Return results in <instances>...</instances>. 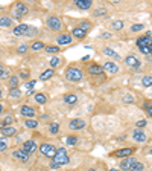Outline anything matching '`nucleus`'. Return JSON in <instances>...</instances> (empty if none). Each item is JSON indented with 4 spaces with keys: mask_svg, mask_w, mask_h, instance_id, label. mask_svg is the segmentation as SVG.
I'll use <instances>...</instances> for the list:
<instances>
[{
    "mask_svg": "<svg viewBox=\"0 0 152 171\" xmlns=\"http://www.w3.org/2000/svg\"><path fill=\"white\" fill-rule=\"evenodd\" d=\"M82 70L81 69H78L75 66H72V67H69L67 70H66V80L67 81H70V83H79L81 80H82Z\"/></svg>",
    "mask_w": 152,
    "mask_h": 171,
    "instance_id": "obj_1",
    "label": "nucleus"
},
{
    "mask_svg": "<svg viewBox=\"0 0 152 171\" xmlns=\"http://www.w3.org/2000/svg\"><path fill=\"white\" fill-rule=\"evenodd\" d=\"M53 162H56L58 165H66V164H69L67 150H66V148H58V150H56V154L53 156Z\"/></svg>",
    "mask_w": 152,
    "mask_h": 171,
    "instance_id": "obj_2",
    "label": "nucleus"
},
{
    "mask_svg": "<svg viewBox=\"0 0 152 171\" xmlns=\"http://www.w3.org/2000/svg\"><path fill=\"white\" fill-rule=\"evenodd\" d=\"M38 148H40V153L44 154V156H47V157H52V159H53V156L56 154V148H55L52 144H41Z\"/></svg>",
    "mask_w": 152,
    "mask_h": 171,
    "instance_id": "obj_3",
    "label": "nucleus"
},
{
    "mask_svg": "<svg viewBox=\"0 0 152 171\" xmlns=\"http://www.w3.org/2000/svg\"><path fill=\"white\" fill-rule=\"evenodd\" d=\"M46 25H47V28H49L50 31H59V29L63 28V23H61V20H59L56 15L49 17L47 22H46Z\"/></svg>",
    "mask_w": 152,
    "mask_h": 171,
    "instance_id": "obj_4",
    "label": "nucleus"
},
{
    "mask_svg": "<svg viewBox=\"0 0 152 171\" xmlns=\"http://www.w3.org/2000/svg\"><path fill=\"white\" fill-rule=\"evenodd\" d=\"M21 150H23L25 153H28V154H32V153H35L38 150V145L35 141H26V142L23 144Z\"/></svg>",
    "mask_w": 152,
    "mask_h": 171,
    "instance_id": "obj_5",
    "label": "nucleus"
},
{
    "mask_svg": "<svg viewBox=\"0 0 152 171\" xmlns=\"http://www.w3.org/2000/svg\"><path fill=\"white\" fill-rule=\"evenodd\" d=\"M151 44H152V35L149 32L146 35L137 38V47H149Z\"/></svg>",
    "mask_w": 152,
    "mask_h": 171,
    "instance_id": "obj_6",
    "label": "nucleus"
},
{
    "mask_svg": "<svg viewBox=\"0 0 152 171\" xmlns=\"http://www.w3.org/2000/svg\"><path fill=\"white\" fill-rule=\"evenodd\" d=\"M72 42H73V38L70 34H59L56 37V43L59 46H69V44H72Z\"/></svg>",
    "mask_w": 152,
    "mask_h": 171,
    "instance_id": "obj_7",
    "label": "nucleus"
},
{
    "mask_svg": "<svg viewBox=\"0 0 152 171\" xmlns=\"http://www.w3.org/2000/svg\"><path fill=\"white\" fill-rule=\"evenodd\" d=\"M132 153H134V148L128 147V148H120V150L114 151V153H111V156H116V157H129Z\"/></svg>",
    "mask_w": 152,
    "mask_h": 171,
    "instance_id": "obj_8",
    "label": "nucleus"
},
{
    "mask_svg": "<svg viewBox=\"0 0 152 171\" xmlns=\"http://www.w3.org/2000/svg\"><path fill=\"white\" fill-rule=\"evenodd\" d=\"M20 113H21L26 119H32V118L35 116V109L31 107V105H23V107L20 109Z\"/></svg>",
    "mask_w": 152,
    "mask_h": 171,
    "instance_id": "obj_9",
    "label": "nucleus"
},
{
    "mask_svg": "<svg viewBox=\"0 0 152 171\" xmlns=\"http://www.w3.org/2000/svg\"><path fill=\"white\" fill-rule=\"evenodd\" d=\"M12 14H15V15H18V17H23L25 14H28V6L23 3V2H20V3H17L15 6H14V12Z\"/></svg>",
    "mask_w": 152,
    "mask_h": 171,
    "instance_id": "obj_10",
    "label": "nucleus"
},
{
    "mask_svg": "<svg viewBox=\"0 0 152 171\" xmlns=\"http://www.w3.org/2000/svg\"><path fill=\"white\" fill-rule=\"evenodd\" d=\"M102 74H104V67H101L99 64H90L88 66V75L97 77V75H102Z\"/></svg>",
    "mask_w": 152,
    "mask_h": 171,
    "instance_id": "obj_11",
    "label": "nucleus"
},
{
    "mask_svg": "<svg viewBox=\"0 0 152 171\" xmlns=\"http://www.w3.org/2000/svg\"><path fill=\"white\" fill-rule=\"evenodd\" d=\"M12 157H14V159H18V161H21V162H28V161H29V154L25 153L23 150H15V151H12Z\"/></svg>",
    "mask_w": 152,
    "mask_h": 171,
    "instance_id": "obj_12",
    "label": "nucleus"
},
{
    "mask_svg": "<svg viewBox=\"0 0 152 171\" xmlns=\"http://www.w3.org/2000/svg\"><path fill=\"white\" fill-rule=\"evenodd\" d=\"M17 133V128L12 127V125H6V127H3L0 130V134L3 136V137H11V136H14Z\"/></svg>",
    "mask_w": 152,
    "mask_h": 171,
    "instance_id": "obj_13",
    "label": "nucleus"
},
{
    "mask_svg": "<svg viewBox=\"0 0 152 171\" xmlns=\"http://www.w3.org/2000/svg\"><path fill=\"white\" fill-rule=\"evenodd\" d=\"M125 63H126L129 67H134V69H139V67H140V61H139L134 55H128V57L125 58Z\"/></svg>",
    "mask_w": 152,
    "mask_h": 171,
    "instance_id": "obj_14",
    "label": "nucleus"
},
{
    "mask_svg": "<svg viewBox=\"0 0 152 171\" xmlns=\"http://www.w3.org/2000/svg\"><path fill=\"white\" fill-rule=\"evenodd\" d=\"M104 70L113 75V74H116V72L119 70V67H117V64L113 63V61H105V63H104Z\"/></svg>",
    "mask_w": 152,
    "mask_h": 171,
    "instance_id": "obj_15",
    "label": "nucleus"
},
{
    "mask_svg": "<svg viewBox=\"0 0 152 171\" xmlns=\"http://www.w3.org/2000/svg\"><path fill=\"white\" fill-rule=\"evenodd\" d=\"M84 127H85V121L84 119H73L69 124L70 130H81V128H84Z\"/></svg>",
    "mask_w": 152,
    "mask_h": 171,
    "instance_id": "obj_16",
    "label": "nucleus"
},
{
    "mask_svg": "<svg viewBox=\"0 0 152 171\" xmlns=\"http://www.w3.org/2000/svg\"><path fill=\"white\" fill-rule=\"evenodd\" d=\"M93 5L91 0H75V6L79 9H90Z\"/></svg>",
    "mask_w": 152,
    "mask_h": 171,
    "instance_id": "obj_17",
    "label": "nucleus"
},
{
    "mask_svg": "<svg viewBox=\"0 0 152 171\" xmlns=\"http://www.w3.org/2000/svg\"><path fill=\"white\" fill-rule=\"evenodd\" d=\"M135 159L134 157H123V161H120V170L123 171H129V167H131V164L134 162Z\"/></svg>",
    "mask_w": 152,
    "mask_h": 171,
    "instance_id": "obj_18",
    "label": "nucleus"
},
{
    "mask_svg": "<svg viewBox=\"0 0 152 171\" xmlns=\"http://www.w3.org/2000/svg\"><path fill=\"white\" fill-rule=\"evenodd\" d=\"M64 102L69 104V105H75L78 102V96L73 93H67V95H64Z\"/></svg>",
    "mask_w": 152,
    "mask_h": 171,
    "instance_id": "obj_19",
    "label": "nucleus"
},
{
    "mask_svg": "<svg viewBox=\"0 0 152 171\" xmlns=\"http://www.w3.org/2000/svg\"><path fill=\"white\" fill-rule=\"evenodd\" d=\"M53 75H55V70H53V69H47V70H44V72L40 75V80H41V81H47V80H50Z\"/></svg>",
    "mask_w": 152,
    "mask_h": 171,
    "instance_id": "obj_20",
    "label": "nucleus"
},
{
    "mask_svg": "<svg viewBox=\"0 0 152 171\" xmlns=\"http://www.w3.org/2000/svg\"><path fill=\"white\" fill-rule=\"evenodd\" d=\"M132 137H134V141H137V142H145V141L148 139L146 134H145L143 131H140V130H135L134 134H132Z\"/></svg>",
    "mask_w": 152,
    "mask_h": 171,
    "instance_id": "obj_21",
    "label": "nucleus"
},
{
    "mask_svg": "<svg viewBox=\"0 0 152 171\" xmlns=\"http://www.w3.org/2000/svg\"><path fill=\"white\" fill-rule=\"evenodd\" d=\"M85 35H87V32L82 31V29H79V28H73V31H72V37H75V38H78V40L84 38Z\"/></svg>",
    "mask_w": 152,
    "mask_h": 171,
    "instance_id": "obj_22",
    "label": "nucleus"
},
{
    "mask_svg": "<svg viewBox=\"0 0 152 171\" xmlns=\"http://www.w3.org/2000/svg\"><path fill=\"white\" fill-rule=\"evenodd\" d=\"M34 99H35L37 104H41V105L47 102V96H46L44 93H35V95H34Z\"/></svg>",
    "mask_w": 152,
    "mask_h": 171,
    "instance_id": "obj_23",
    "label": "nucleus"
},
{
    "mask_svg": "<svg viewBox=\"0 0 152 171\" xmlns=\"http://www.w3.org/2000/svg\"><path fill=\"white\" fill-rule=\"evenodd\" d=\"M143 168H145V165L135 159V161L131 164V167H129V171H143Z\"/></svg>",
    "mask_w": 152,
    "mask_h": 171,
    "instance_id": "obj_24",
    "label": "nucleus"
},
{
    "mask_svg": "<svg viewBox=\"0 0 152 171\" xmlns=\"http://www.w3.org/2000/svg\"><path fill=\"white\" fill-rule=\"evenodd\" d=\"M91 26H93V25H91V22L82 20V22H81L76 28H79V29H82V31H85V32H87V31H90V29H91Z\"/></svg>",
    "mask_w": 152,
    "mask_h": 171,
    "instance_id": "obj_25",
    "label": "nucleus"
},
{
    "mask_svg": "<svg viewBox=\"0 0 152 171\" xmlns=\"http://www.w3.org/2000/svg\"><path fill=\"white\" fill-rule=\"evenodd\" d=\"M12 25H14V22H12L11 17H2V18H0V26L9 28V26H12Z\"/></svg>",
    "mask_w": 152,
    "mask_h": 171,
    "instance_id": "obj_26",
    "label": "nucleus"
},
{
    "mask_svg": "<svg viewBox=\"0 0 152 171\" xmlns=\"http://www.w3.org/2000/svg\"><path fill=\"white\" fill-rule=\"evenodd\" d=\"M8 86H9V89H17V86H18V77L12 75L9 78V81H8Z\"/></svg>",
    "mask_w": 152,
    "mask_h": 171,
    "instance_id": "obj_27",
    "label": "nucleus"
},
{
    "mask_svg": "<svg viewBox=\"0 0 152 171\" xmlns=\"http://www.w3.org/2000/svg\"><path fill=\"white\" fill-rule=\"evenodd\" d=\"M61 63H63V60H61V58H58V57H52V58H50V61H49V64H50V69H53V67H58Z\"/></svg>",
    "mask_w": 152,
    "mask_h": 171,
    "instance_id": "obj_28",
    "label": "nucleus"
},
{
    "mask_svg": "<svg viewBox=\"0 0 152 171\" xmlns=\"http://www.w3.org/2000/svg\"><path fill=\"white\" fill-rule=\"evenodd\" d=\"M142 84L143 87H152V75H145L142 78Z\"/></svg>",
    "mask_w": 152,
    "mask_h": 171,
    "instance_id": "obj_29",
    "label": "nucleus"
},
{
    "mask_svg": "<svg viewBox=\"0 0 152 171\" xmlns=\"http://www.w3.org/2000/svg\"><path fill=\"white\" fill-rule=\"evenodd\" d=\"M20 96H21V92L18 89H11L9 90V98L11 99H18Z\"/></svg>",
    "mask_w": 152,
    "mask_h": 171,
    "instance_id": "obj_30",
    "label": "nucleus"
},
{
    "mask_svg": "<svg viewBox=\"0 0 152 171\" xmlns=\"http://www.w3.org/2000/svg\"><path fill=\"white\" fill-rule=\"evenodd\" d=\"M38 121H35V119H26L25 121V127L26 128H37L38 127Z\"/></svg>",
    "mask_w": 152,
    "mask_h": 171,
    "instance_id": "obj_31",
    "label": "nucleus"
},
{
    "mask_svg": "<svg viewBox=\"0 0 152 171\" xmlns=\"http://www.w3.org/2000/svg\"><path fill=\"white\" fill-rule=\"evenodd\" d=\"M31 49L32 50H43V49H46V46L43 42H34L31 44Z\"/></svg>",
    "mask_w": 152,
    "mask_h": 171,
    "instance_id": "obj_32",
    "label": "nucleus"
},
{
    "mask_svg": "<svg viewBox=\"0 0 152 171\" xmlns=\"http://www.w3.org/2000/svg\"><path fill=\"white\" fill-rule=\"evenodd\" d=\"M123 26H125V23H123L122 20H116V22H113V23H111V28H113V31H120Z\"/></svg>",
    "mask_w": 152,
    "mask_h": 171,
    "instance_id": "obj_33",
    "label": "nucleus"
},
{
    "mask_svg": "<svg viewBox=\"0 0 152 171\" xmlns=\"http://www.w3.org/2000/svg\"><path fill=\"white\" fill-rule=\"evenodd\" d=\"M37 34H38V29H37V28H34V26H29V29H28V32H26L25 35H26L28 38H32V37H35Z\"/></svg>",
    "mask_w": 152,
    "mask_h": 171,
    "instance_id": "obj_34",
    "label": "nucleus"
},
{
    "mask_svg": "<svg viewBox=\"0 0 152 171\" xmlns=\"http://www.w3.org/2000/svg\"><path fill=\"white\" fill-rule=\"evenodd\" d=\"M104 54H105L107 57H113V58H116V60H119V55L114 52L111 47H105V49H104Z\"/></svg>",
    "mask_w": 152,
    "mask_h": 171,
    "instance_id": "obj_35",
    "label": "nucleus"
},
{
    "mask_svg": "<svg viewBox=\"0 0 152 171\" xmlns=\"http://www.w3.org/2000/svg\"><path fill=\"white\" fill-rule=\"evenodd\" d=\"M58 130H59V124H58V122H52V124L49 125V131H50L52 134L58 133Z\"/></svg>",
    "mask_w": 152,
    "mask_h": 171,
    "instance_id": "obj_36",
    "label": "nucleus"
},
{
    "mask_svg": "<svg viewBox=\"0 0 152 171\" xmlns=\"http://www.w3.org/2000/svg\"><path fill=\"white\" fill-rule=\"evenodd\" d=\"M46 52H47V54H58V52H59V47H58V46H46Z\"/></svg>",
    "mask_w": 152,
    "mask_h": 171,
    "instance_id": "obj_37",
    "label": "nucleus"
},
{
    "mask_svg": "<svg viewBox=\"0 0 152 171\" xmlns=\"http://www.w3.org/2000/svg\"><path fill=\"white\" fill-rule=\"evenodd\" d=\"M105 14H107V9H105V8H99V9H96V11L93 12L94 17H101V15H105Z\"/></svg>",
    "mask_w": 152,
    "mask_h": 171,
    "instance_id": "obj_38",
    "label": "nucleus"
},
{
    "mask_svg": "<svg viewBox=\"0 0 152 171\" xmlns=\"http://www.w3.org/2000/svg\"><path fill=\"white\" fill-rule=\"evenodd\" d=\"M28 49H29V46H28V44H20V46L17 47V52H18V54H26V52H28Z\"/></svg>",
    "mask_w": 152,
    "mask_h": 171,
    "instance_id": "obj_39",
    "label": "nucleus"
},
{
    "mask_svg": "<svg viewBox=\"0 0 152 171\" xmlns=\"http://www.w3.org/2000/svg\"><path fill=\"white\" fill-rule=\"evenodd\" d=\"M122 101H123L125 104H132V102H134V96H132V95H125Z\"/></svg>",
    "mask_w": 152,
    "mask_h": 171,
    "instance_id": "obj_40",
    "label": "nucleus"
},
{
    "mask_svg": "<svg viewBox=\"0 0 152 171\" xmlns=\"http://www.w3.org/2000/svg\"><path fill=\"white\" fill-rule=\"evenodd\" d=\"M66 142H67V145H76L78 137H76V136H69V137L66 139Z\"/></svg>",
    "mask_w": 152,
    "mask_h": 171,
    "instance_id": "obj_41",
    "label": "nucleus"
},
{
    "mask_svg": "<svg viewBox=\"0 0 152 171\" xmlns=\"http://www.w3.org/2000/svg\"><path fill=\"white\" fill-rule=\"evenodd\" d=\"M143 28H145V26L139 23V25H132V26H131V31H132V32H140V31H143Z\"/></svg>",
    "mask_w": 152,
    "mask_h": 171,
    "instance_id": "obj_42",
    "label": "nucleus"
},
{
    "mask_svg": "<svg viewBox=\"0 0 152 171\" xmlns=\"http://www.w3.org/2000/svg\"><path fill=\"white\" fill-rule=\"evenodd\" d=\"M145 109H146L148 116H149V118H152V102H146V104H145Z\"/></svg>",
    "mask_w": 152,
    "mask_h": 171,
    "instance_id": "obj_43",
    "label": "nucleus"
},
{
    "mask_svg": "<svg viewBox=\"0 0 152 171\" xmlns=\"http://www.w3.org/2000/svg\"><path fill=\"white\" fill-rule=\"evenodd\" d=\"M29 70H26V69H23V70H20V78H23V80H28L29 78Z\"/></svg>",
    "mask_w": 152,
    "mask_h": 171,
    "instance_id": "obj_44",
    "label": "nucleus"
},
{
    "mask_svg": "<svg viewBox=\"0 0 152 171\" xmlns=\"http://www.w3.org/2000/svg\"><path fill=\"white\" fill-rule=\"evenodd\" d=\"M6 77H8V70L0 64V80H3V78H6Z\"/></svg>",
    "mask_w": 152,
    "mask_h": 171,
    "instance_id": "obj_45",
    "label": "nucleus"
},
{
    "mask_svg": "<svg viewBox=\"0 0 152 171\" xmlns=\"http://www.w3.org/2000/svg\"><path fill=\"white\" fill-rule=\"evenodd\" d=\"M12 34H14L15 37H20V35H23V32H21V29H20V26H15V28L12 29Z\"/></svg>",
    "mask_w": 152,
    "mask_h": 171,
    "instance_id": "obj_46",
    "label": "nucleus"
},
{
    "mask_svg": "<svg viewBox=\"0 0 152 171\" xmlns=\"http://www.w3.org/2000/svg\"><path fill=\"white\" fill-rule=\"evenodd\" d=\"M3 122H5V125H11V124L14 122V118H12V116H6V118L3 119Z\"/></svg>",
    "mask_w": 152,
    "mask_h": 171,
    "instance_id": "obj_47",
    "label": "nucleus"
},
{
    "mask_svg": "<svg viewBox=\"0 0 152 171\" xmlns=\"http://www.w3.org/2000/svg\"><path fill=\"white\" fill-rule=\"evenodd\" d=\"M6 150H8V144L3 139H0V151H6Z\"/></svg>",
    "mask_w": 152,
    "mask_h": 171,
    "instance_id": "obj_48",
    "label": "nucleus"
},
{
    "mask_svg": "<svg viewBox=\"0 0 152 171\" xmlns=\"http://www.w3.org/2000/svg\"><path fill=\"white\" fill-rule=\"evenodd\" d=\"M146 124H148V122H146L145 119H140V121H137L135 125H137V128H143V127H146Z\"/></svg>",
    "mask_w": 152,
    "mask_h": 171,
    "instance_id": "obj_49",
    "label": "nucleus"
},
{
    "mask_svg": "<svg viewBox=\"0 0 152 171\" xmlns=\"http://www.w3.org/2000/svg\"><path fill=\"white\" fill-rule=\"evenodd\" d=\"M101 38H105V40H110V38H113V35H111L110 32H102V34H101Z\"/></svg>",
    "mask_w": 152,
    "mask_h": 171,
    "instance_id": "obj_50",
    "label": "nucleus"
},
{
    "mask_svg": "<svg viewBox=\"0 0 152 171\" xmlns=\"http://www.w3.org/2000/svg\"><path fill=\"white\" fill-rule=\"evenodd\" d=\"M34 86H35V81H29V83L26 81V84H25V87H26L28 90H32V89H34Z\"/></svg>",
    "mask_w": 152,
    "mask_h": 171,
    "instance_id": "obj_51",
    "label": "nucleus"
},
{
    "mask_svg": "<svg viewBox=\"0 0 152 171\" xmlns=\"http://www.w3.org/2000/svg\"><path fill=\"white\" fill-rule=\"evenodd\" d=\"M49 167H50V168H52V170H56V168H59V167H61V165H58V164H56V162H53V161H52V162H50V164H49Z\"/></svg>",
    "mask_w": 152,
    "mask_h": 171,
    "instance_id": "obj_52",
    "label": "nucleus"
},
{
    "mask_svg": "<svg viewBox=\"0 0 152 171\" xmlns=\"http://www.w3.org/2000/svg\"><path fill=\"white\" fill-rule=\"evenodd\" d=\"M139 49H140V52H142V54H145V55H148V54H149V47H139Z\"/></svg>",
    "mask_w": 152,
    "mask_h": 171,
    "instance_id": "obj_53",
    "label": "nucleus"
},
{
    "mask_svg": "<svg viewBox=\"0 0 152 171\" xmlns=\"http://www.w3.org/2000/svg\"><path fill=\"white\" fill-rule=\"evenodd\" d=\"M149 54H151V55H152V44H151V46H149Z\"/></svg>",
    "mask_w": 152,
    "mask_h": 171,
    "instance_id": "obj_54",
    "label": "nucleus"
},
{
    "mask_svg": "<svg viewBox=\"0 0 152 171\" xmlns=\"http://www.w3.org/2000/svg\"><path fill=\"white\" fill-rule=\"evenodd\" d=\"M2 112H3V105L0 104V113H2Z\"/></svg>",
    "mask_w": 152,
    "mask_h": 171,
    "instance_id": "obj_55",
    "label": "nucleus"
},
{
    "mask_svg": "<svg viewBox=\"0 0 152 171\" xmlns=\"http://www.w3.org/2000/svg\"><path fill=\"white\" fill-rule=\"evenodd\" d=\"M0 99H2V89H0Z\"/></svg>",
    "mask_w": 152,
    "mask_h": 171,
    "instance_id": "obj_56",
    "label": "nucleus"
},
{
    "mask_svg": "<svg viewBox=\"0 0 152 171\" xmlns=\"http://www.w3.org/2000/svg\"><path fill=\"white\" fill-rule=\"evenodd\" d=\"M88 171H97V170H94V168H91V170H88Z\"/></svg>",
    "mask_w": 152,
    "mask_h": 171,
    "instance_id": "obj_57",
    "label": "nucleus"
},
{
    "mask_svg": "<svg viewBox=\"0 0 152 171\" xmlns=\"http://www.w3.org/2000/svg\"><path fill=\"white\" fill-rule=\"evenodd\" d=\"M149 154H152V148H151V150H149Z\"/></svg>",
    "mask_w": 152,
    "mask_h": 171,
    "instance_id": "obj_58",
    "label": "nucleus"
},
{
    "mask_svg": "<svg viewBox=\"0 0 152 171\" xmlns=\"http://www.w3.org/2000/svg\"><path fill=\"white\" fill-rule=\"evenodd\" d=\"M110 171H119V170H110Z\"/></svg>",
    "mask_w": 152,
    "mask_h": 171,
    "instance_id": "obj_59",
    "label": "nucleus"
}]
</instances>
